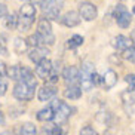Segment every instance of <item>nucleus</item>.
<instances>
[{
  "instance_id": "27",
  "label": "nucleus",
  "mask_w": 135,
  "mask_h": 135,
  "mask_svg": "<svg viewBox=\"0 0 135 135\" xmlns=\"http://www.w3.org/2000/svg\"><path fill=\"white\" fill-rule=\"evenodd\" d=\"M92 83H94V86H98L99 83H103V77H99L97 73H94V76H92Z\"/></svg>"
},
{
  "instance_id": "25",
  "label": "nucleus",
  "mask_w": 135,
  "mask_h": 135,
  "mask_svg": "<svg viewBox=\"0 0 135 135\" xmlns=\"http://www.w3.org/2000/svg\"><path fill=\"white\" fill-rule=\"evenodd\" d=\"M79 135H98V134H97V131L92 126H85V128H82Z\"/></svg>"
},
{
  "instance_id": "11",
  "label": "nucleus",
  "mask_w": 135,
  "mask_h": 135,
  "mask_svg": "<svg viewBox=\"0 0 135 135\" xmlns=\"http://www.w3.org/2000/svg\"><path fill=\"white\" fill-rule=\"evenodd\" d=\"M49 54H51V52H49V49L46 48V46H34V48H31L28 51V58H30L34 64H39L42 60L48 58Z\"/></svg>"
},
{
  "instance_id": "7",
  "label": "nucleus",
  "mask_w": 135,
  "mask_h": 135,
  "mask_svg": "<svg viewBox=\"0 0 135 135\" xmlns=\"http://www.w3.org/2000/svg\"><path fill=\"white\" fill-rule=\"evenodd\" d=\"M51 107L55 111V120L56 122H65L67 117L71 114V108L68 104H65L61 99H54L51 103Z\"/></svg>"
},
{
  "instance_id": "23",
  "label": "nucleus",
  "mask_w": 135,
  "mask_h": 135,
  "mask_svg": "<svg viewBox=\"0 0 135 135\" xmlns=\"http://www.w3.org/2000/svg\"><path fill=\"white\" fill-rule=\"evenodd\" d=\"M123 58L135 64V46H131L129 49L123 51Z\"/></svg>"
},
{
  "instance_id": "26",
  "label": "nucleus",
  "mask_w": 135,
  "mask_h": 135,
  "mask_svg": "<svg viewBox=\"0 0 135 135\" xmlns=\"http://www.w3.org/2000/svg\"><path fill=\"white\" fill-rule=\"evenodd\" d=\"M6 89H8V83H6V82L0 77V97L6 94Z\"/></svg>"
},
{
  "instance_id": "4",
  "label": "nucleus",
  "mask_w": 135,
  "mask_h": 135,
  "mask_svg": "<svg viewBox=\"0 0 135 135\" xmlns=\"http://www.w3.org/2000/svg\"><path fill=\"white\" fill-rule=\"evenodd\" d=\"M37 33L42 36L45 46H46V45L51 46V45L55 43V37H54V34H52V25H51L49 18L43 16V18L39 20V22H37Z\"/></svg>"
},
{
  "instance_id": "9",
  "label": "nucleus",
  "mask_w": 135,
  "mask_h": 135,
  "mask_svg": "<svg viewBox=\"0 0 135 135\" xmlns=\"http://www.w3.org/2000/svg\"><path fill=\"white\" fill-rule=\"evenodd\" d=\"M52 73H54V64H52L48 58L42 60L36 65V76H37V77H40V79L48 80L49 77H51Z\"/></svg>"
},
{
  "instance_id": "18",
  "label": "nucleus",
  "mask_w": 135,
  "mask_h": 135,
  "mask_svg": "<svg viewBox=\"0 0 135 135\" xmlns=\"http://www.w3.org/2000/svg\"><path fill=\"white\" fill-rule=\"evenodd\" d=\"M54 119H55V111L51 105H48L46 108H42L37 113V120H40V122H51Z\"/></svg>"
},
{
  "instance_id": "32",
  "label": "nucleus",
  "mask_w": 135,
  "mask_h": 135,
  "mask_svg": "<svg viewBox=\"0 0 135 135\" xmlns=\"http://www.w3.org/2000/svg\"><path fill=\"white\" fill-rule=\"evenodd\" d=\"M0 135H11V132H8V131H4V132H2Z\"/></svg>"
},
{
  "instance_id": "14",
  "label": "nucleus",
  "mask_w": 135,
  "mask_h": 135,
  "mask_svg": "<svg viewBox=\"0 0 135 135\" xmlns=\"http://www.w3.org/2000/svg\"><path fill=\"white\" fill-rule=\"evenodd\" d=\"M113 46H114L117 51H126V49H129L131 46H134V42H132V39H129V37L126 36H117L113 39Z\"/></svg>"
},
{
  "instance_id": "6",
  "label": "nucleus",
  "mask_w": 135,
  "mask_h": 135,
  "mask_svg": "<svg viewBox=\"0 0 135 135\" xmlns=\"http://www.w3.org/2000/svg\"><path fill=\"white\" fill-rule=\"evenodd\" d=\"M62 0H45L42 6V11L46 15V18H52V20H58L60 18V11Z\"/></svg>"
},
{
  "instance_id": "15",
  "label": "nucleus",
  "mask_w": 135,
  "mask_h": 135,
  "mask_svg": "<svg viewBox=\"0 0 135 135\" xmlns=\"http://www.w3.org/2000/svg\"><path fill=\"white\" fill-rule=\"evenodd\" d=\"M56 95V88L54 86V85H45V86H42L39 89V99L40 101H49L51 98H54V97Z\"/></svg>"
},
{
  "instance_id": "12",
  "label": "nucleus",
  "mask_w": 135,
  "mask_h": 135,
  "mask_svg": "<svg viewBox=\"0 0 135 135\" xmlns=\"http://www.w3.org/2000/svg\"><path fill=\"white\" fill-rule=\"evenodd\" d=\"M62 77H64V82L67 85H76L77 82L80 80V71L77 67H65L62 71Z\"/></svg>"
},
{
  "instance_id": "31",
  "label": "nucleus",
  "mask_w": 135,
  "mask_h": 135,
  "mask_svg": "<svg viewBox=\"0 0 135 135\" xmlns=\"http://www.w3.org/2000/svg\"><path fill=\"white\" fill-rule=\"evenodd\" d=\"M131 39H132V42H134V43H135V30H134V31H132V34H131Z\"/></svg>"
},
{
  "instance_id": "3",
  "label": "nucleus",
  "mask_w": 135,
  "mask_h": 135,
  "mask_svg": "<svg viewBox=\"0 0 135 135\" xmlns=\"http://www.w3.org/2000/svg\"><path fill=\"white\" fill-rule=\"evenodd\" d=\"M37 83H31V82H16L13 86V97L20 101H30L34 98V89H36Z\"/></svg>"
},
{
  "instance_id": "21",
  "label": "nucleus",
  "mask_w": 135,
  "mask_h": 135,
  "mask_svg": "<svg viewBox=\"0 0 135 135\" xmlns=\"http://www.w3.org/2000/svg\"><path fill=\"white\" fill-rule=\"evenodd\" d=\"M18 135H37L36 126L33 123H24L20 129V134Z\"/></svg>"
},
{
  "instance_id": "33",
  "label": "nucleus",
  "mask_w": 135,
  "mask_h": 135,
  "mask_svg": "<svg viewBox=\"0 0 135 135\" xmlns=\"http://www.w3.org/2000/svg\"><path fill=\"white\" fill-rule=\"evenodd\" d=\"M132 12H134V13H135V8H134V9H132Z\"/></svg>"
},
{
  "instance_id": "10",
  "label": "nucleus",
  "mask_w": 135,
  "mask_h": 135,
  "mask_svg": "<svg viewBox=\"0 0 135 135\" xmlns=\"http://www.w3.org/2000/svg\"><path fill=\"white\" fill-rule=\"evenodd\" d=\"M80 16L83 18V20L86 21H92L95 20L97 15H98V11H97V6L94 3H91V2H83V3L80 4Z\"/></svg>"
},
{
  "instance_id": "8",
  "label": "nucleus",
  "mask_w": 135,
  "mask_h": 135,
  "mask_svg": "<svg viewBox=\"0 0 135 135\" xmlns=\"http://www.w3.org/2000/svg\"><path fill=\"white\" fill-rule=\"evenodd\" d=\"M114 20L117 22V25L122 28H128L132 21V15L128 12V9L123 4H117L114 8Z\"/></svg>"
},
{
  "instance_id": "28",
  "label": "nucleus",
  "mask_w": 135,
  "mask_h": 135,
  "mask_svg": "<svg viewBox=\"0 0 135 135\" xmlns=\"http://www.w3.org/2000/svg\"><path fill=\"white\" fill-rule=\"evenodd\" d=\"M8 15V8H6V4L0 3V20L4 18V16Z\"/></svg>"
},
{
  "instance_id": "22",
  "label": "nucleus",
  "mask_w": 135,
  "mask_h": 135,
  "mask_svg": "<svg viewBox=\"0 0 135 135\" xmlns=\"http://www.w3.org/2000/svg\"><path fill=\"white\" fill-rule=\"evenodd\" d=\"M82 43H83V37L79 36V34H74L71 39L68 40V48L76 49V48H79V46H82Z\"/></svg>"
},
{
  "instance_id": "20",
  "label": "nucleus",
  "mask_w": 135,
  "mask_h": 135,
  "mask_svg": "<svg viewBox=\"0 0 135 135\" xmlns=\"http://www.w3.org/2000/svg\"><path fill=\"white\" fill-rule=\"evenodd\" d=\"M4 25H6V28L8 30H15V28H18V18H16V15H13V13H11V15H6L4 16Z\"/></svg>"
},
{
  "instance_id": "2",
  "label": "nucleus",
  "mask_w": 135,
  "mask_h": 135,
  "mask_svg": "<svg viewBox=\"0 0 135 135\" xmlns=\"http://www.w3.org/2000/svg\"><path fill=\"white\" fill-rule=\"evenodd\" d=\"M34 18H36V8L34 4H24L20 11V18H18V28L21 31H27L30 30V27L34 22Z\"/></svg>"
},
{
  "instance_id": "24",
  "label": "nucleus",
  "mask_w": 135,
  "mask_h": 135,
  "mask_svg": "<svg viewBox=\"0 0 135 135\" xmlns=\"http://www.w3.org/2000/svg\"><path fill=\"white\" fill-rule=\"evenodd\" d=\"M125 80L129 86V92H135V74H128Z\"/></svg>"
},
{
  "instance_id": "17",
  "label": "nucleus",
  "mask_w": 135,
  "mask_h": 135,
  "mask_svg": "<svg viewBox=\"0 0 135 135\" xmlns=\"http://www.w3.org/2000/svg\"><path fill=\"white\" fill-rule=\"evenodd\" d=\"M64 97L68 99H79L82 97V86L77 85H68L67 89L64 91Z\"/></svg>"
},
{
  "instance_id": "5",
  "label": "nucleus",
  "mask_w": 135,
  "mask_h": 135,
  "mask_svg": "<svg viewBox=\"0 0 135 135\" xmlns=\"http://www.w3.org/2000/svg\"><path fill=\"white\" fill-rule=\"evenodd\" d=\"M95 73V68H94V64L89 62V61H85L82 64V70H80V82H82V89L85 91H89L94 88L92 83V76Z\"/></svg>"
},
{
  "instance_id": "29",
  "label": "nucleus",
  "mask_w": 135,
  "mask_h": 135,
  "mask_svg": "<svg viewBox=\"0 0 135 135\" xmlns=\"http://www.w3.org/2000/svg\"><path fill=\"white\" fill-rule=\"evenodd\" d=\"M0 54L2 55H6V48H4V43L2 42V37H0Z\"/></svg>"
},
{
  "instance_id": "1",
  "label": "nucleus",
  "mask_w": 135,
  "mask_h": 135,
  "mask_svg": "<svg viewBox=\"0 0 135 135\" xmlns=\"http://www.w3.org/2000/svg\"><path fill=\"white\" fill-rule=\"evenodd\" d=\"M9 79L15 80V82H31V83H37L34 79V74L30 68L22 67V65H11L6 70Z\"/></svg>"
},
{
  "instance_id": "13",
  "label": "nucleus",
  "mask_w": 135,
  "mask_h": 135,
  "mask_svg": "<svg viewBox=\"0 0 135 135\" xmlns=\"http://www.w3.org/2000/svg\"><path fill=\"white\" fill-rule=\"evenodd\" d=\"M80 12H76V11H70V12H67L65 15L62 16V24L65 25V27H76V25L80 24Z\"/></svg>"
},
{
  "instance_id": "30",
  "label": "nucleus",
  "mask_w": 135,
  "mask_h": 135,
  "mask_svg": "<svg viewBox=\"0 0 135 135\" xmlns=\"http://www.w3.org/2000/svg\"><path fill=\"white\" fill-rule=\"evenodd\" d=\"M4 123V116H3V113L0 111V125H3Z\"/></svg>"
},
{
  "instance_id": "16",
  "label": "nucleus",
  "mask_w": 135,
  "mask_h": 135,
  "mask_svg": "<svg viewBox=\"0 0 135 135\" xmlns=\"http://www.w3.org/2000/svg\"><path fill=\"white\" fill-rule=\"evenodd\" d=\"M116 83H117V74H116V71L114 70H107L103 76V86L105 88V91L111 89Z\"/></svg>"
},
{
  "instance_id": "19",
  "label": "nucleus",
  "mask_w": 135,
  "mask_h": 135,
  "mask_svg": "<svg viewBox=\"0 0 135 135\" xmlns=\"http://www.w3.org/2000/svg\"><path fill=\"white\" fill-rule=\"evenodd\" d=\"M28 48V42L25 39H22V37H16L15 40H13V51L16 52V54H22V52H25Z\"/></svg>"
}]
</instances>
